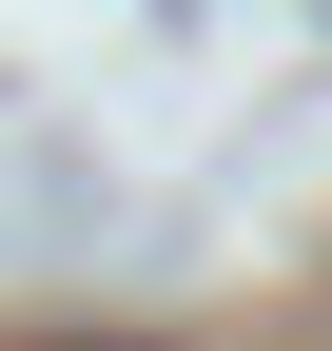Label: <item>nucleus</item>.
<instances>
[{
    "instance_id": "obj_1",
    "label": "nucleus",
    "mask_w": 332,
    "mask_h": 351,
    "mask_svg": "<svg viewBox=\"0 0 332 351\" xmlns=\"http://www.w3.org/2000/svg\"><path fill=\"white\" fill-rule=\"evenodd\" d=\"M39 351H156V332H39Z\"/></svg>"
}]
</instances>
